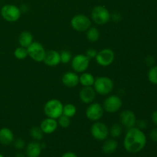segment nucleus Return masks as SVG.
Wrapping results in <instances>:
<instances>
[{
  "label": "nucleus",
  "instance_id": "20e7f679",
  "mask_svg": "<svg viewBox=\"0 0 157 157\" xmlns=\"http://www.w3.org/2000/svg\"><path fill=\"white\" fill-rule=\"evenodd\" d=\"M0 14L2 18L9 22H15L20 18L21 11L19 7L12 4H6L2 7Z\"/></svg>",
  "mask_w": 157,
  "mask_h": 157
},
{
  "label": "nucleus",
  "instance_id": "412c9836",
  "mask_svg": "<svg viewBox=\"0 0 157 157\" xmlns=\"http://www.w3.org/2000/svg\"><path fill=\"white\" fill-rule=\"evenodd\" d=\"M33 41V35H32L31 32H28V31L21 32V34L18 36V43H19L20 46L23 48H27Z\"/></svg>",
  "mask_w": 157,
  "mask_h": 157
},
{
  "label": "nucleus",
  "instance_id": "2eb2a0df",
  "mask_svg": "<svg viewBox=\"0 0 157 157\" xmlns=\"http://www.w3.org/2000/svg\"><path fill=\"white\" fill-rule=\"evenodd\" d=\"M43 62L49 67H56L61 63L60 53L55 50L48 51L44 55Z\"/></svg>",
  "mask_w": 157,
  "mask_h": 157
},
{
  "label": "nucleus",
  "instance_id": "0eeeda50",
  "mask_svg": "<svg viewBox=\"0 0 157 157\" xmlns=\"http://www.w3.org/2000/svg\"><path fill=\"white\" fill-rule=\"evenodd\" d=\"M90 61V60L85 55L78 54L73 57L71 61L72 69L77 74H81L83 72H85L88 68Z\"/></svg>",
  "mask_w": 157,
  "mask_h": 157
},
{
  "label": "nucleus",
  "instance_id": "4be33fe9",
  "mask_svg": "<svg viewBox=\"0 0 157 157\" xmlns=\"http://www.w3.org/2000/svg\"><path fill=\"white\" fill-rule=\"evenodd\" d=\"M95 78L90 73L83 72L79 76V83L83 87H92L94 84Z\"/></svg>",
  "mask_w": 157,
  "mask_h": 157
},
{
  "label": "nucleus",
  "instance_id": "6ab92c4d",
  "mask_svg": "<svg viewBox=\"0 0 157 157\" xmlns=\"http://www.w3.org/2000/svg\"><path fill=\"white\" fill-rule=\"evenodd\" d=\"M14 141V133L8 127L0 129V144L2 145H9Z\"/></svg>",
  "mask_w": 157,
  "mask_h": 157
},
{
  "label": "nucleus",
  "instance_id": "4468645a",
  "mask_svg": "<svg viewBox=\"0 0 157 157\" xmlns=\"http://www.w3.org/2000/svg\"><path fill=\"white\" fill-rule=\"evenodd\" d=\"M96 91L92 87H83L79 93L80 100L86 104H90L94 102L96 98Z\"/></svg>",
  "mask_w": 157,
  "mask_h": 157
},
{
  "label": "nucleus",
  "instance_id": "7c9ffc66",
  "mask_svg": "<svg viewBox=\"0 0 157 157\" xmlns=\"http://www.w3.org/2000/svg\"><path fill=\"white\" fill-rule=\"evenodd\" d=\"M13 142L14 147H15L16 150H22V149H24L25 147V141L23 140L22 139H21V138H18V139L15 140Z\"/></svg>",
  "mask_w": 157,
  "mask_h": 157
},
{
  "label": "nucleus",
  "instance_id": "f257e3e1",
  "mask_svg": "<svg viewBox=\"0 0 157 157\" xmlns=\"http://www.w3.org/2000/svg\"><path fill=\"white\" fill-rule=\"evenodd\" d=\"M146 144L147 136L142 130L136 127L127 130L124 140V147L128 153H139L144 150Z\"/></svg>",
  "mask_w": 157,
  "mask_h": 157
},
{
  "label": "nucleus",
  "instance_id": "dca6fc26",
  "mask_svg": "<svg viewBox=\"0 0 157 157\" xmlns=\"http://www.w3.org/2000/svg\"><path fill=\"white\" fill-rule=\"evenodd\" d=\"M39 127L44 134H52L58 128V121L56 119L47 117L41 121Z\"/></svg>",
  "mask_w": 157,
  "mask_h": 157
},
{
  "label": "nucleus",
  "instance_id": "f704fd0d",
  "mask_svg": "<svg viewBox=\"0 0 157 157\" xmlns=\"http://www.w3.org/2000/svg\"><path fill=\"white\" fill-rule=\"evenodd\" d=\"M146 63H147V65L153 66V64H154V63H155L154 58H153V57H152V56H149L148 58L146 59Z\"/></svg>",
  "mask_w": 157,
  "mask_h": 157
},
{
  "label": "nucleus",
  "instance_id": "c756f323",
  "mask_svg": "<svg viewBox=\"0 0 157 157\" xmlns=\"http://www.w3.org/2000/svg\"><path fill=\"white\" fill-rule=\"evenodd\" d=\"M60 58H61V62L64 64H67L71 62L72 59V55L69 51L64 50L60 53Z\"/></svg>",
  "mask_w": 157,
  "mask_h": 157
},
{
  "label": "nucleus",
  "instance_id": "bb28decb",
  "mask_svg": "<svg viewBox=\"0 0 157 157\" xmlns=\"http://www.w3.org/2000/svg\"><path fill=\"white\" fill-rule=\"evenodd\" d=\"M14 56L18 60L25 59L29 55H28V51L26 48H23L21 46L16 48L14 51Z\"/></svg>",
  "mask_w": 157,
  "mask_h": 157
},
{
  "label": "nucleus",
  "instance_id": "ea45409f",
  "mask_svg": "<svg viewBox=\"0 0 157 157\" xmlns=\"http://www.w3.org/2000/svg\"><path fill=\"white\" fill-rule=\"evenodd\" d=\"M9 157H11V156H9Z\"/></svg>",
  "mask_w": 157,
  "mask_h": 157
},
{
  "label": "nucleus",
  "instance_id": "a211bd4d",
  "mask_svg": "<svg viewBox=\"0 0 157 157\" xmlns=\"http://www.w3.org/2000/svg\"><path fill=\"white\" fill-rule=\"evenodd\" d=\"M41 145L38 141H32L25 148L26 157H39L41 153Z\"/></svg>",
  "mask_w": 157,
  "mask_h": 157
},
{
  "label": "nucleus",
  "instance_id": "58836bf2",
  "mask_svg": "<svg viewBox=\"0 0 157 157\" xmlns=\"http://www.w3.org/2000/svg\"><path fill=\"white\" fill-rule=\"evenodd\" d=\"M0 157H5L4 156H3L2 154H1V153H0Z\"/></svg>",
  "mask_w": 157,
  "mask_h": 157
},
{
  "label": "nucleus",
  "instance_id": "5701e85b",
  "mask_svg": "<svg viewBox=\"0 0 157 157\" xmlns=\"http://www.w3.org/2000/svg\"><path fill=\"white\" fill-rule=\"evenodd\" d=\"M100 38V32L95 27H90L87 31V38L90 42H96Z\"/></svg>",
  "mask_w": 157,
  "mask_h": 157
},
{
  "label": "nucleus",
  "instance_id": "f03ea898",
  "mask_svg": "<svg viewBox=\"0 0 157 157\" xmlns=\"http://www.w3.org/2000/svg\"><path fill=\"white\" fill-rule=\"evenodd\" d=\"M62 103L57 99L49 100L44 106V113L47 117L58 119L63 114Z\"/></svg>",
  "mask_w": 157,
  "mask_h": 157
},
{
  "label": "nucleus",
  "instance_id": "e433bc0d",
  "mask_svg": "<svg viewBox=\"0 0 157 157\" xmlns=\"http://www.w3.org/2000/svg\"><path fill=\"white\" fill-rule=\"evenodd\" d=\"M61 157H78V156L75 153H72V152H67V153H64Z\"/></svg>",
  "mask_w": 157,
  "mask_h": 157
},
{
  "label": "nucleus",
  "instance_id": "393cba45",
  "mask_svg": "<svg viewBox=\"0 0 157 157\" xmlns=\"http://www.w3.org/2000/svg\"><path fill=\"white\" fill-rule=\"evenodd\" d=\"M77 113V108L74 104H67L63 107V115L69 118L74 117Z\"/></svg>",
  "mask_w": 157,
  "mask_h": 157
},
{
  "label": "nucleus",
  "instance_id": "c9c22d12",
  "mask_svg": "<svg viewBox=\"0 0 157 157\" xmlns=\"http://www.w3.org/2000/svg\"><path fill=\"white\" fill-rule=\"evenodd\" d=\"M152 121L157 127V110L153 112V114H152Z\"/></svg>",
  "mask_w": 157,
  "mask_h": 157
},
{
  "label": "nucleus",
  "instance_id": "f8f14e48",
  "mask_svg": "<svg viewBox=\"0 0 157 157\" xmlns=\"http://www.w3.org/2000/svg\"><path fill=\"white\" fill-rule=\"evenodd\" d=\"M95 59L99 65L107 67L114 61L115 54L112 49L104 48L100 52H98Z\"/></svg>",
  "mask_w": 157,
  "mask_h": 157
},
{
  "label": "nucleus",
  "instance_id": "4c0bfd02",
  "mask_svg": "<svg viewBox=\"0 0 157 157\" xmlns=\"http://www.w3.org/2000/svg\"><path fill=\"white\" fill-rule=\"evenodd\" d=\"M26 156H25V154H23V153H18L15 154V157H25Z\"/></svg>",
  "mask_w": 157,
  "mask_h": 157
},
{
  "label": "nucleus",
  "instance_id": "423d86ee",
  "mask_svg": "<svg viewBox=\"0 0 157 157\" xmlns=\"http://www.w3.org/2000/svg\"><path fill=\"white\" fill-rule=\"evenodd\" d=\"M71 26L76 32H84L91 27V21L87 15L78 14L71 20Z\"/></svg>",
  "mask_w": 157,
  "mask_h": 157
},
{
  "label": "nucleus",
  "instance_id": "2f4dec72",
  "mask_svg": "<svg viewBox=\"0 0 157 157\" xmlns=\"http://www.w3.org/2000/svg\"><path fill=\"white\" fill-rule=\"evenodd\" d=\"M97 54H98V52H97L95 49L94 48H89L88 50L86 52V56L89 58V59H93V58H95L97 56Z\"/></svg>",
  "mask_w": 157,
  "mask_h": 157
},
{
  "label": "nucleus",
  "instance_id": "7ed1b4c3",
  "mask_svg": "<svg viewBox=\"0 0 157 157\" xmlns=\"http://www.w3.org/2000/svg\"><path fill=\"white\" fill-rule=\"evenodd\" d=\"M93 87L96 93L101 95H108L113 90L114 84L108 77L101 76L95 78Z\"/></svg>",
  "mask_w": 157,
  "mask_h": 157
},
{
  "label": "nucleus",
  "instance_id": "c85d7f7f",
  "mask_svg": "<svg viewBox=\"0 0 157 157\" xmlns=\"http://www.w3.org/2000/svg\"><path fill=\"white\" fill-rule=\"evenodd\" d=\"M71 118L67 117L64 116V115H61L59 118H58V126L61 127V128H68L71 125Z\"/></svg>",
  "mask_w": 157,
  "mask_h": 157
},
{
  "label": "nucleus",
  "instance_id": "ddd939ff",
  "mask_svg": "<svg viewBox=\"0 0 157 157\" xmlns=\"http://www.w3.org/2000/svg\"><path fill=\"white\" fill-rule=\"evenodd\" d=\"M120 123L123 127L127 130L134 127L136 126V115L133 111L130 110H125L120 114Z\"/></svg>",
  "mask_w": 157,
  "mask_h": 157
},
{
  "label": "nucleus",
  "instance_id": "473e14b6",
  "mask_svg": "<svg viewBox=\"0 0 157 157\" xmlns=\"http://www.w3.org/2000/svg\"><path fill=\"white\" fill-rule=\"evenodd\" d=\"M136 125L137 126V127L140 130H143V129L147 128V122L144 120H140V121H136Z\"/></svg>",
  "mask_w": 157,
  "mask_h": 157
},
{
  "label": "nucleus",
  "instance_id": "39448f33",
  "mask_svg": "<svg viewBox=\"0 0 157 157\" xmlns=\"http://www.w3.org/2000/svg\"><path fill=\"white\" fill-rule=\"evenodd\" d=\"M111 15L106 7L102 6H97L92 9L91 18L97 25H103L110 21Z\"/></svg>",
  "mask_w": 157,
  "mask_h": 157
},
{
  "label": "nucleus",
  "instance_id": "a878e982",
  "mask_svg": "<svg viewBox=\"0 0 157 157\" xmlns=\"http://www.w3.org/2000/svg\"><path fill=\"white\" fill-rule=\"evenodd\" d=\"M122 125L121 124H113L109 130V133L113 138L119 137L122 133Z\"/></svg>",
  "mask_w": 157,
  "mask_h": 157
},
{
  "label": "nucleus",
  "instance_id": "6e6552de",
  "mask_svg": "<svg viewBox=\"0 0 157 157\" xmlns=\"http://www.w3.org/2000/svg\"><path fill=\"white\" fill-rule=\"evenodd\" d=\"M28 55L32 58L33 61L36 62L43 61L45 55L46 51L44 46L38 41H33L29 47L27 48Z\"/></svg>",
  "mask_w": 157,
  "mask_h": 157
},
{
  "label": "nucleus",
  "instance_id": "cd10ccee",
  "mask_svg": "<svg viewBox=\"0 0 157 157\" xmlns=\"http://www.w3.org/2000/svg\"><path fill=\"white\" fill-rule=\"evenodd\" d=\"M148 79L152 84L157 85V66H153L148 72Z\"/></svg>",
  "mask_w": 157,
  "mask_h": 157
},
{
  "label": "nucleus",
  "instance_id": "1a4fd4ad",
  "mask_svg": "<svg viewBox=\"0 0 157 157\" xmlns=\"http://www.w3.org/2000/svg\"><path fill=\"white\" fill-rule=\"evenodd\" d=\"M90 133L95 140L104 141L109 136V128L105 124L96 121L90 127Z\"/></svg>",
  "mask_w": 157,
  "mask_h": 157
},
{
  "label": "nucleus",
  "instance_id": "9d476101",
  "mask_svg": "<svg viewBox=\"0 0 157 157\" xmlns=\"http://www.w3.org/2000/svg\"><path fill=\"white\" fill-rule=\"evenodd\" d=\"M123 105V101L121 98L117 95H110L104 100L103 103V107L104 111L107 113H116L121 110Z\"/></svg>",
  "mask_w": 157,
  "mask_h": 157
},
{
  "label": "nucleus",
  "instance_id": "9b49d317",
  "mask_svg": "<svg viewBox=\"0 0 157 157\" xmlns=\"http://www.w3.org/2000/svg\"><path fill=\"white\" fill-rule=\"evenodd\" d=\"M104 110L103 105L98 102H93L89 104L85 112L87 119L94 122L101 120L104 115Z\"/></svg>",
  "mask_w": 157,
  "mask_h": 157
},
{
  "label": "nucleus",
  "instance_id": "b1692460",
  "mask_svg": "<svg viewBox=\"0 0 157 157\" xmlns=\"http://www.w3.org/2000/svg\"><path fill=\"white\" fill-rule=\"evenodd\" d=\"M44 134L43 131L40 127H37V126H34L30 129V135L32 137V139L35 140V141H40L43 139L44 137Z\"/></svg>",
  "mask_w": 157,
  "mask_h": 157
},
{
  "label": "nucleus",
  "instance_id": "72a5a7b5",
  "mask_svg": "<svg viewBox=\"0 0 157 157\" xmlns=\"http://www.w3.org/2000/svg\"><path fill=\"white\" fill-rule=\"evenodd\" d=\"M150 137L153 142H157V127L151 130L150 133Z\"/></svg>",
  "mask_w": 157,
  "mask_h": 157
},
{
  "label": "nucleus",
  "instance_id": "aec40b11",
  "mask_svg": "<svg viewBox=\"0 0 157 157\" xmlns=\"http://www.w3.org/2000/svg\"><path fill=\"white\" fill-rule=\"evenodd\" d=\"M118 147V144L114 139H107L102 146V151L105 154H112L115 153Z\"/></svg>",
  "mask_w": 157,
  "mask_h": 157
},
{
  "label": "nucleus",
  "instance_id": "f3484780",
  "mask_svg": "<svg viewBox=\"0 0 157 157\" xmlns=\"http://www.w3.org/2000/svg\"><path fill=\"white\" fill-rule=\"evenodd\" d=\"M61 81L66 87H75L79 84V76L75 71H67L63 75Z\"/></svg>",
  "mask_w": 157,
  "mask_h": 157
}]
</instances>
